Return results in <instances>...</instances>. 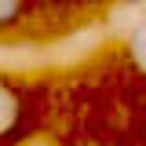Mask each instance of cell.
Returning <instances> with one entry per match:
<instances>
[{"instance_id":"cell-1","label":"cell","mask_w":146,"mask_h":146,"mask_svg":"<svg viewBox=\"0 0 146 146\" xmlns=\"http://www.w3.org/2000/svg\"><path fill=\"white\" fill-rule=\"evenodd\" d=\"M15 121H18V99H15V91L0 80V135L15 124Z\"/></svg>"},{"instance_id":"cell-2","label":"cell","mask_w":146,"mask_h":146,"mask_svg":"<svg viewBox=\"0 0 146 146\" xmlns=\"http://www.w3.org/2000/svg\"><path fill=\"white\" fill-rule=\"evenodd\" d=\"M128 51H131V62L139 66V73H146V22L131 29V36H128Z\"/></svg>"},{"instance_id":"cell-3","label":"cell","mask_w":146,"mask_h":146,"mask_svg":"<svg viewBox=\"0 0 146 146\" xmlns=\"http://www.w3.org/2000/svg\"><path fill=\"white\" fill-rule=\"evenodd\" d=\"M18 15H22V0H0V29L15 26Z\"/></svg>"}]
</instances>
